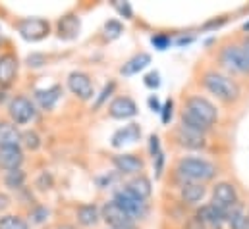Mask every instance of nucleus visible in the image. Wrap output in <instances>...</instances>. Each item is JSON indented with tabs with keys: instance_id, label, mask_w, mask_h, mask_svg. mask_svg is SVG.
Wrapping results in <instances>:
<instances>
[{
	"instance_id": "393cba45",
	"label": "nucleus",
	"mask_w": 249,
	"mask_h": 229,
	"mask_svg": "<svg viewBox=\"0 0 249 229\" xmlns=\"http://www.w3.org/2000/svg\"><path fill=\"white\" fill-rule=\"evenodd\" d=\"M228 224H230V228L232 229H249V214L244 210V206H236L230 214H228V220H226Z\"/></svg>"
},
{
	"instance_id": "4468645a",
	"label": "nucleus",
	"mask_w": 249,
	"mask_h": 229,
	"mask_svg": "<svg viewBox=\"0 0 249 229\" xmlns=\"http://www.w3.org/2000/svg\"><path fill=\"white\" fill-rule=\"evenodd\" d=\"M141 139V127L137 123H127L122 129H118L114 135H112V147L114 148H120L124 145H131V143H137Z\"/></svg>"
},
{
	"instance_id": "f3484780",
	"label": "nucleus",
	"mask_w": 249,
	"mask_h": 229,
	"mask_svg": "<svg viewBox=\"0 0 249 229\" xmlns=\"http://www.w3.org/2000/svg\"><path fill=\"white\" fill-rule=\"evenodd\" d=\"M176 139H178V143H180L182 147L191 148V150H197V148H203V147H205V137H203V133L193 131V129H189L186 125H182V127L176 131Z\"/></svg>"
},
{
	"instance_id": "c03bdc74",
	"label": "nucleus",
	"mask_w": 249,
	"mask_h": 229,
	"mask_svg": "<svg viewBox=\"0 0 249 229\" xmlns=\"http://www.w3.org/2000/svg\"><path fill=\"white\" fill-rule=\"evenodd\" d=\"M244 29H246V31H249V21L246 23V25H244Z\"/></svg>"
},
{
	"instance_id": "7c9ffc66",
	"label": "nucleus",
	"mask_w": 249,
	"mask_h": 229,
	"mask_svg": "<svg viewBox=\"0 0 249 229\" xmlns=\"http://www.w3.org/2000/svg\"><path fill=\"white\" fill-rule=\"evenodd\" d=\"M151 45L157 49V50H166L170 47V37L168 35H155L151 39Z\"/></svg>"
},
{
	"instance_id": "e433bc0d",
	"label": "nucleus",
	"mask_w": 249,
	"mask_h": 229,
	"mask_svg": "<svg viewBox=\"0 0 249 229\" xmlns=\"http://www.w3.org/2000/svg\"><path fill=\"white\" fill-rule=\"evenodd\" d=\"M51 185H53V175L47 172H43L41 173V177L37 179V187L45 191V189H51Z\"/></svg>"
},
{
	"instance_id": "ddd939ff",
	"label": "nucleus",
	"mask_w": 249,
	"mask_h": 229,
	"mask_svg": "<svg viewBox=\"0 0 249 229\" xmlns=\"http://www.w3.org/2000/svg\"><path fill=\"white\" fill-rule=\"evenodd\" d=\"M112 164L118 172L125 175H137L139 172H143V160L135 154H116L112 158Z\"/></svg>"
},
{
	"instance_id": "2f4dec72",
	"label": "nucleus",
	"mask_w": 249,
	"mask_h": 229,
	"mask_svg": "<svg viewBox=\"0 0 249 229\" xmlns=\"http://www.w3.org/2000/svg\"><path fill=\"white\" fill-rule=\"evenodd\" d=\"M172 110H174V102L168 98V100L162 104V108H160V119H162V123H170V119H172Z\"/></svg>"
},
{
	"instance_id": "2eb2a0df",
	"label": "nucleus",
	"mask_w": 249,
	"mask_h": 229,
	"mask_svg": "<svg viewBox=\"0 0 249 229\" xmlns=\"http://www.w3.org/2000/svg\"><path fill=\"white\" fill-rule=\"evenodd\" d=\"M197 220L201 224H207V226H213V228H220L228 220V216L220 208H216L214 204H205L197 212Z\"/></svg>"
},
{
	"instance_id": "37998d69",
	"label": "nucleus",
	"mask_w": 249,
	"mask_h": 229,
	"mask_svg": "<svg viewBox=\"0 0 249 229\" xmlns=\"http://www.w3.org/2000/svg\"><path fill=\"white\" fill-rule=\"evenodd\" d=\"M242 49L246 50V54H248V56H249V37H248V39H246V43H244V47H242Z\"/></svg>"
},
{
	"instance_id": "a878e982",
	"label": "nucleus",
	"mask_w": 249,
	"mask_h": 229,
	"mask_svg": "<svg viewBox=\"0 0 249 229\" xmlns=\"http://www.w3.org/2000/svg\"><path fill=\"white\" fill-rule=\"evenodd\" d=\"M182 125H186L189 129H193V131H199V133H205L207 129H209V125L203 121V119H199L195 114H191L189 110H184V114H182Z\"/></svg>"
},
{
	"instance_id": "423d86ee",
	"label": "nucleus",
	"mask_w": 249,
	"mask_h": 229,
	"mask_svg": "<svg viewBox=\"0 0 249 229\" xmlns=\"http://www.w3.org/2000/svg\"><path fill=\"white\" fill-rule=\"evenodd\" d=\"M101 214H103V220L107 222V226L110 229H135L133 220L125 214L124 210H122L114 200L107 202V204L103 206Z\"/></svg>"
},
{
	"instance_id": "bb28decb",
	"label": "nucleus",
	"mask_w": 249,
	"mask_h": 229,
	"mask_svg": "<svg viewBox=\"0 0 249 229\" xmlns=\"http://www.w3.org/2000/svg\"><path fill=\"white\" fill-rule=\"evenodd\" d=\"M4 183L10 189H21L23 183H25V173L21 170H12V172H8L4 175Z\"/></svg>"
},
{
	"instance_id": "f8f14e48",
	"label": "nucleus",
	"mask_w": 249,
	"mask_h": 229,
	"mask_svg": "<svg viewBox=\"0 0 249 229\" xmlns=\"http://www.w3.org/2000/svg\"><path fill=\"white\" fill-rule=\"evenodd\" d=\"M18 75V58L12 52L0 56V87H10Z\"/></svg>"
},
{
	"instance_id": "20e7f679",
	"label": "nucleus",
	"mask_w": 249,
	"mask_h": 229,
	"mask_svg": "<svg viewBox=\"0 0 249 229\" xmlns=\"http://www.w3.org/2000/svg\"><path fill=\"white\" fill-rule=\"evenodd\" d=\"M213 204L216 208H220L226 216L238 206V193H236V187L232 183H216V187L213 189Z\"/></svg>"
},
{
	"instance_id": "39448f33",
	"label": "nucleus",
	"mask_w": 249,
	"mask_h": 229,
	"mask_svg": "<svg viewBox=\"0 0 249 229\" xmlns=\"http://www.w3.org/2000/svg\"><path fill=\"white\" fill-rule=\"evenodd\" d=\"M8 114L12 117L14 125L16 123L18 125H25V123H29V121L35 119L37 110H35V106H33V102L29 98H25V97H14L10 100V104H8Z\"/></svg>"
},
{
	"instance_id": "72a5a7b5",
	"label": "nucleus",
	"mask_w": 249,
	"mask_h": 229,
	"mask_svg": "<svg viewBox=\"0 0 249 229\" xmlns=\"http://www.w3.org/2000/svg\"><path fill=\"white\" fill-rule=\"evenodd\" d=\"M114 89H116V83H112V81H110L108 85H105V89H103L101 97H99V98L95 100V108H101V106H103V102L107 100V97H110V93H112Z\"/></svg>"
},
{
	"instance_id": "a211bd4d",
	"label": "nucleus",
	"mask_w": 249,
	"mask_h": 229,
	"mask_svg": "<svg viewBox=\"0 0 249 229\" xmlns=\"http://www.w3.org/2000/svg\"><path fill=\"white\" fill-rule=\"evenodd\" d=\"M60 95H62V89H60L58 85H53V87H49V89H39V91H35V100L39 102V106H41L43 110H53L54 104L58 102Z\"/></svg>"
},
{
	"instance_id": "c85d7f7f",
	"label": "nucleus",
	"mask_w": 249,
	"mask_h": 229,
	"mask_svg": "<svg viewBox=\"0 0 249 229\" xmlns=\"http://www.w3.org/2000/svg\"><path fill=\"white\" fill-rule=\"evenodd\" d=\"M103 31H105V37L112 41V39H118V37L124 33V25H122L118 19H108V21L105 23V29H103Z\"/></svg>"
},
{
	"instance_id": "dca6fc26",
	"label": "nucleus",
	"mask_w": 249,
	"mask_h": 229,
	"mask_svg": "<svg viewBox=\"0 0 249 229\" xmlns=\"http://www.w3.org/2000/svg\"><path fill=\"white\" fill-rule=\"evenodd\" d=\"M21 164H23V152H21L19 147L0 148V168L12 172V170H19Z\"/></svg>"
},
{
	"instance_id": "f03ea898",
	"label": "nucleus",
	"mask_w": 249,
	"mask_h": 229,
	"mask_svg": "<svg viewBox=\"0 0 249 229\" xmlns=\"http://www.w3.org/2000/svg\"><path fill=\"white\" fill-rule=\"evenodd\" d=\"M216 173V168L203 160V158H182L178 162V175L187 179L189 183H203L213 179Z\"/></svg>"
},
{
	"instance_id": "c9c22d12",
	"label": "nucleus",
	"mask_w": 249,
	"mask_h": 229,
	"mask_svg": "<svg viewBox=\"0 0 249 229\" xmlns=\"http://www.w3.org/2000/svg\"><path fill=\"white\" fill-rule=\"evenodd\" d=\"M31 216H33V222H35V224H43V222L47 220V216H49V210H47L45 206H37Z\"/></svg>"
},
{
	"instance_id": "4be33fe9",
	"label": "nucleus",
	"mask_w": 249,
	"mask_h": 229,
	"mask_svg": "<svg viewBox=\"0 0 249 229\" xmlns=\"http://www.w3.org/2000/svg\"><path fill=\"white\" fill-rule=\"evenodd\" d=\"M75 214H77V222L81 226H85V228L97 226V222L101 218V212H99V208L95 204H81Z\"/></svg>"
},
{
	"instance_id": "cd10ccee",
	"label": "nucleus",
	"mask_w": 249,
	"mask_h": 229,
	"mask_svg": "<svg viewBox=\"0 0 249 229\" xmlns=\"http://www.w3.org/2000/svg\"><path fill=\"white\" fill-rule=\"evenodd\" d=\"M0 229H29V226L19 216L8 214V216H2L0 218Z\"/></svg>"
},
{
	"instance_id": "9d476101",
	"label": "nucleus",
	"mask_w": 249,
	"mask_h": 229,
	"mask_svg": "<svg viewBox=\"0 0 249 229\" xmlns=\"http://www.w3.org/2000/svg\"><path fill=\"white\" fill-rule=\"evenodd\" d=\"M186 110H189L191 114H195L199 119H203L209 127L218 119V112H216V108H214V104L213 102H209L207 98H203V97H189L186 102Z\"/></svg>"
},
{
	"instance_id": "9b49d317",
	"label": "nucleus",
	"mask_w": 249,
	"mask_h": 229,
	"mask_svg": "<svg viewBox=\"0 0 249 229\" xmlns=\"http://www.w3.org/2000/svg\"><path fill=\"white\" fill-rule=\"evenodd\" d=\"M108 114L114 119H129L133 115H137V104L129 98V97H118L110 102L108 106Z\"/></svg>"
},
{
	"instance_id": "79ce46f5",
	"label": "nucleus",
	"mask_w": 249,
	"mask_h": 229,
	"mask_svg": "<svg viewBox=\"0 0 249 229\" xmlns=\"http://www.w3.org/2000/svg\"><path fill=\"white\" fill-rule=\"evenodd\" d=\"M8 206H10V198H8L6 195H0V212L6 210Z\"/></svg>"
},
{
	"instance_id": "ea45409f",
	"label": "nucleus",
	"mask_w": 249,
	"mask_h": 229,
	"mask_svg": "<svg viewBox=\"0 0 249 229\" xmlns=\"http://www.w3.org/2000/svg\"><path fill=\"white\" fill-rule=\"evenodd\" d=\"M27 62H29V65H33V67H39V65H43V64H45V58L35 54V56L27 58Z\"/></svg>"
},
{
	"instance_id": "58836bf2",
	"label": "nucleus",
	"mask_w": 249,
	"mask_h": 229,
	"mask_svg": "<svg viewBox=\"0 0 249 229\" xmlns=\"http://www.w3.org/2000/svg\"><path fill=\"white\" fill-rule=\"evenodd\" d=\"M157 164H155V172H157V177H160V173H162V164H164V154L162 152H159L155 158H153Z\"/></svg>"
},
{
	"instance_id": "4c0bfd02",
	"label": "nucleus",
	"mask_w": 249,
	"mask_h": 229,
	"mask_svg": "<svg viewBox=\"0 0 249 229\" xmlns=\"http://www.w3.org/2000/svg\"><path fill=\"white\" fill-rule=\"evenodd\" d=\"M114 8L124 16L125 19H129V17H131V8H129V4H127V2L122 4V2H118V0H116V2H114Z\"/></svg>"
},
{
	"instance_id": "b1692460",
	"label": "nucleus",
	"mask_w": 249,
	"mask_h": 229,
	"mask_svg": "<svg viewBox=\"0 0 249 229\" xmlns=\"http://www.w3.org/2000/svg\"><path fill=\"white\" fill-rule=\"evenodd\" d=\"M79 33V19L75 16H66L58 21V35L60 39H73Z\"/></svg>"
},
{
	"instance_id": "f257e3e1",
	"label": "nucleus",
	"mask_w": 249,
	"mask_h": 229,
	"mask_svg": "<svg viewBox=\"0 0 249 229\" xmlns=\"http://www.w3.org/2000/svg\"><path fill=\"white\" fill-rule=\"evenodd\" d=\"M203 85L211 95H214L216 98L226 100V102H232L240 97L238 83L222 73H216V71H207L203 77Z\"/></svg>"
},
{
	"instance_id": "a19ab883",
	"label": "nucleus",
	"mask_w": 249,
	"mask_h": 229,
	"mask_svg": "<svg viewBox=\"0 0 249 229\" xmlns=\"http://www.w3.org/2000/svg\"><path fill=\"white\" fill-rule=\"evenodd\" d=\"M149 108H151L153 112H160V108H162V106H160V102H159V98H157V97H151V98H149Z\"/></svg>"
},
{
	"instance_id": "5701e85b",
	"label": "nucleus",
	"mask_w": 249,
	"mask_h": 229,
	"mask_svg": "<svg viewBox=\"0 0 249 229\" xmlns=\"http://www.w3.org/2000/svg\"><path fill=\"white\" fill-rule=\"evenodd\" d=\"M182 198H184V202L187 204H197V202H201L203 200V196H205V187H203V183H184V187H182Z\"/></svg>"
},
{
	"instance_id": "7ed1b4c3",
	"label": "nucleus",
	"mask_w": 249,
	"mask_h": 229,
	"mask_svg": "<svg viewBox=\"0 0 249 229\" xmlns=\"http://www.w3.org/2000/svg\"><path fill=\"white\" fill-rule=\"evenodd\" d=\"M114 202L124 210L125 214L135 222V220H143L147 216V202L137 198L135 195H131L127 189H120L116 195H114Z\"/></svg>"
},
{
	"instance_id": "c756f323",
	"label": "nucleus",
	"mask_w": 249,
	"mask_h": 229,
	"mask_svg": "<svg viewBox=\"0 0 249 229\" xmlns=\"http://www.w3.org/2000/svg\"><path fill=\"white\" fill-rule=\"evenodd\" d=\"M21 143L25 145V148L37 150L41 147V137L35 131H25V133H21Z\"/></svg>"
},
{
	"instance_id": "412c9836",
	"label": "nucleus",
	"mask_w": 249,
	"mask_h": 229,
	"mask_svg": "<svg viewBox=\"0 0 249 229\" xmlns=\"http://www.w3.org/2000/svg\"><path fill=\"white\" fill-rule=\"evenodd\" d=\"M149 64H151V56H149L147 52H139V54H135L133 58H129L124 65L120 67V73H122V75H125V77L135 75V73L143 71V69H145Z\"/></svg>"
},
{
	"instance_id": "aec40b11",
	"label": "nucleus",
	"mask_w": 249,
	"mask_h": 229,
	"mask_svg": "<svg viewBox=\"0 0 249 229\" xmlns=\"http://www.w3.org/2000/svg\"><path fill=\"white\" fill-rule=\"evenodd\" d=\"M125 189H127L131 195H135L137 198H141V200L149 198V196H151V193H153L151 181H149L145 175H135L133 179H129V181H127V185H125Z\"/></svg>"
},
{
	"instance_id": "473e14b6",
	"label": "nucleus",
	"mask_w": 249,
	"mask_h": 229,
	"mask_svg": "<svg viewBox=\"0 0 249 229\" xmlns=\"http://www.w3.org/2000/svg\"><path fill=\"white\" fill-rule=\"evenodd\" d=\"M145 85L149 87V89H159L160 87V73L159 71H151V73H147L145 75Z\"/></svg>"
},
{
	"instance_id": "6ab92c4d",
	"label": "nucleus",
	"mask_w": 249,
	"mask_h": 229,
	"mask_svg": "<svg viewBox=\"0 0 249 229\" xmlns=\"http://www.w3.org/2000/svg\"><path fill=\"white\" fill-rule=\"evenodd\" d=\"M21 143V133L14 123L0 121V148L4 147H19Z\"/></svg>"
},
{
	"instance_id": "6e6552de",
	"label": "nucleus",
	"mask_w": 249,
	"mask_h": 229,
	"mask_svg": "<svg viewBox=\"0 0 249 229\" xmlns=\"http://www.w3.org/2000/svg\"><path fill=\"white\" fill-rule=\"evenodd\" d=\"M220 62L224 67L236 73H249V56L242 47H226L220 54Z\"/></svg>"
},
{
	"instance_id": "f704fd0d",
	"label": "nucleus",
	"mask_w": 249,
	"mask_h": 229,
	"mask_svg": "<svg viewBox=\"0 0 249 229\" xmlns=\"http://www.w3.org/2000/svg\"><path fill=\"white\" fill-rule=\"evenodd\" d=\"M149 152H151V156H153V158H155L159 152H162V150H160L159 135H151V137H149Z\"/></svg>"
},
{
	"instance_id": "1a4fd4ad",
	"label": "nucleus",
	"mask_w": 249,
	"mask_h": 229,
	"mask_svg": "<svg viewBox=\"0 0 249 229\" xmlns=\"http://www.w3.org/2000/svg\"><path fill=\"white\" fill-rule=\"evenodd\" d=\"M68 89L79 97L81 100H91L95 97V87H93V81L87 73L83 71H71L68 75Z\"/></svg>"
},
{
	"instance_id": "0eeeda50",
	"label": "nucleus",
	"mask_w": 249,
	"mask_h": 229,
	"mask_svg": "<svg viewBox=\"0 0 249 229\" xmlns=\"http://www.w3.org/2000/svg\"><path fill=\"white\" fill-rule=\"evenodd\" d=\"M18 31L25 41H41L49 35L51 31V23L47 19L41 17H29V19H21L18 23Z\"/></svg>"
}]
</instances>
